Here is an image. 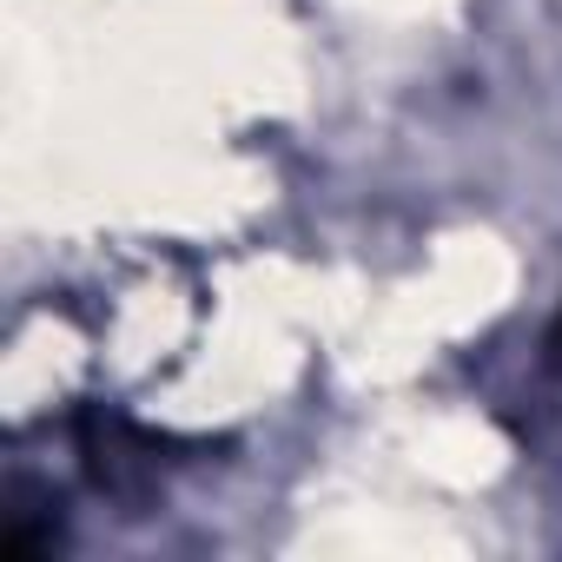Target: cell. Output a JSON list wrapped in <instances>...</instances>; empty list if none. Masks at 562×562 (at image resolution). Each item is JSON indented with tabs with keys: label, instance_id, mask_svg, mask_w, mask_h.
<instances>
[{
	"label": "cell",
	"instance_id": "1",
	"mask_svg": "<svg viewBox=\"0 0 562 562\" xmlns=\"http://www.w3.org/2000/svg\"><path fill=\"white\" fill-rule=\"evenodd\" d=\"M74 437H80V457H87V476L100 483V490H113V496H146L153 490V476H159V437H146V430H133L126 417H113V411H80V424H74Z\"/></svg>",
	"mask_w": 562,
	"mask_h": 562
},
{
	"label": "cell",
	"instance_id": "2",
	"mask_svg": "<svg viewBox=\"0 0 562 562\" xmlns=\"http://www.w3.org/2000/svg\"><path fill=\"white\" fill-rule=\"evenodd\" d=\"M54 542H60V503H47L34 490H14L8 516H0V555L27 562V555H47Z\"/></svg>",
	"mask_w": 562,
	"mask_h": 562
},
{
	"label": "cell",
	"instance_id": "3",
	"mask_svg": "<svg viewBox=\"0 0 562 562\" xmlns=\"http://www.w3.org/2000/svg\"><path fill=\"white\" fill-rule=\"evenodd\" d=\"M549 364L562 371V318H555V331H549Z\"/></svg>",
	"mask_w": 562,
	"mask_h": 562
}]
</instances>
